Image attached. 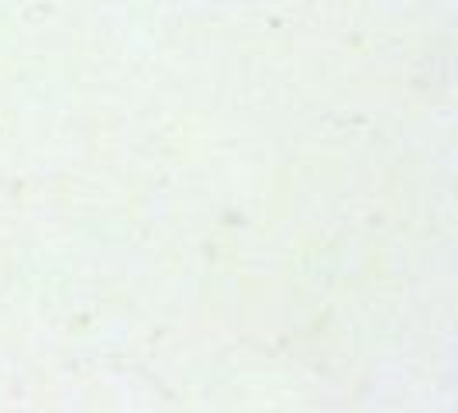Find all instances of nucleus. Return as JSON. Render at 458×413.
<instances>
[]
</instances>
